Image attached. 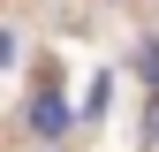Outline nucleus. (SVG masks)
Returning a JSON list of instances; mask_svg holds the SVG:
<instances>
[{"label":"nucleus","instance_id":"20e7f679","mask_svg":"<svg viewBox=\"0 0 159 152\" xmlns=\"http://www.w3.org/2000/svg\"><path fill=\"white\" fill-rule=\"evenodd\" d=\"M152 145H159V107H152Z\"/></svg>","mask_w":159,"mask_h":152},{"label":"nucleus","instance_id":"f03ea898","mask_svg":"<svg viewBox=\"0 0 159 152\" xmlns=\"http://www.w3.org/2000/svg\"><path fill=\"white\" fill-rule=\"evenodd\" d=\"M136 69H144V84L159 91V38H144V46H136Z\"/></svg>","mask_w":159,"mask_h":152},{"label":"nucleus","instance_id":"7ed1b4c3","mask_svg":"<svg viewBox=\"0 0 159 152\" xmlns=\"http://www.w3.org/2000/svg\"><path fill=\"white\" fill-rule=\"evenodd\" d=\"M15 61V31H0V69H8Z\"/></svg>","mask_w":159,"mask_h":152},{"label":"nucleus","instance_id":"f257e3e1","mask_svg":"<svg viewBox=\"0 0 159 152\" xmlns=\"http://www.w3.org/2000/svg\"><path fill=\"white\" fill-rule=\"evenodd\" d=\"M30 129H38V137H61V129H68V99H61L53 84L30 91Z\"/></svg>","mask_w":159,"mask_h":152}]
</instances>
